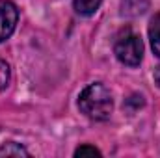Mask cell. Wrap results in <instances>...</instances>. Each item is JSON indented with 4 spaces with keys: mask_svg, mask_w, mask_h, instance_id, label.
Segmentation results:
<instances>
[{
    "mask_svg": "<svg viewBox=\"0 0 160 158\" xmlns=\"http://www.w3.org/2000/svg\"><path fill=\"white\" fill-rule=\"evenodd\" d=\"M155 82H157V86L160 87V65L155 69Z\"/></svg>",
    "mask_w": 160,
    "mask_h": 158,
    "instance_id": "10",
    "label": "cell"
},
{
    "mask_svg": "<svg viewBox=\"0 0 160 158\" xmlns=\"http://www.w3.org/2000/svg\"><path fill=\"white\" fill-rule=\"evenodd\" d=\"M149 39H151V48L160 58V11L151 19L149 22Z\"/></svg>",
    "mask_w": 160,
    "mask_h": 158,
    "instance_id": "5",
    "label": "cell"
},
{
    "mask_svg": "<svg viewBox=\"0 0 160 158\" xmlns=\"http://www.w3.org/2000/svg\"><path fill=\"white\" fill-rule=\"evenodd\" d=\"M9 80H11V69L4 60H0V91H4L9 86Z\"/></svg>",
    "mask_w": 160,
    "mask_h": 158,
    "instance_id": "8",
    "label": "cell"
},
{
    "mask_svg": "<svg viewBox=\"0 0 160 158\" xmlns=\"http://www.w3.org/2000/svg\"><path fill=\"white\" fill-rule=\"evenodd\" d=\"M19 22V9L9 0H0V43L11 37Z\"/></svg>",
    "mask_w": 160,
    "mask_h": 158,
    "instance_id": "3",
    "label": "cell"
},
{
    "mask_svg": "<svg viewBox=\"0 0 160 158\" xmlns=\"http://www.w3.org/2000/svg\"><path fill=\"white\" fill-rule=\"evenodd\" d=\"M149 6V0H123L121 2V13L127 17L142 15Z\"/></svg>",
    "mask_w": 160,
    "mask_h": 158,
    "instance_id": "4",
    "label": "cell"
},
{
    "mask_svg": "<svg viewBox=\"0 0 160 158\" xmlns=\"http://www.w3.org/2000/svg\"><path fill=\"white\" fill-rule=\"evenodd\" d=\"M75 156H101V151L91 145H82L75 151Z\"/></svg>",
    "mask_w": 160,
    "mask_h": 158,
    "instance_id": "9",
    "label": "cell"
},
{
    "mask_svg": "<svg viewBox=\"0 0 160 158\" xmlns=\"http://www.w3.org/2000/svg\"><path fill=\"white\" fill-rule=\"evenodd\" d=\"M0 156H30V153L15 141H8L0 147Z\"/></svg>",
    "mask_w": 160,
    "mask_h": 158,
    "instance_id": "7",
    "label": "cell"
},
{
    "mask_svg": "<svg viewBox=\"0 0 160 158\" xmlns=\"http://www.w3.org/2000/svg\"><path fill=\"white\" fill-rule=\"evenodd\" d=\"M114 52H116V58L123 65L136 67V65H140L142 56H143V43L140 39V36H136L132 32H125L116 41Z\"/></svg>",
    "mask_w": 160,
    "mask_h": 158,
    "instance_id": "2",
    "label": "cell"
},
{
    "mask_svg": "<svg viewBox=\"0 0 160 158\" xmlns=\"http://www.w3.org/2000/svg\"><path fill=\"white\" fill-rule=\"evenodd\" d=\"M78 108L86 117L93 121L108 119L114 110V99H112L110 89L101 82L89 84L78 95Z\"/></svg>",
    "mask_w": 160,
    "mask_h": 158,
    "instance_id": "1",
    "label": "cell"
},
{
    "mask_svg": "<svg viewBox=\"0 0 160 158\" xmlns=\"http://www.w3.org/2000/svg\"><path fill=\"white\" fill-rule=\"evenodd\" d=\"M101 2H102V0H75V11H77L78 15H84V17L93 15V13L99 9Z\"/></svg>",
    "mask_w": 160,
    "mask_h": 158,
    "instance_id": "6",
    "label": "cell"
}]
</instances>
